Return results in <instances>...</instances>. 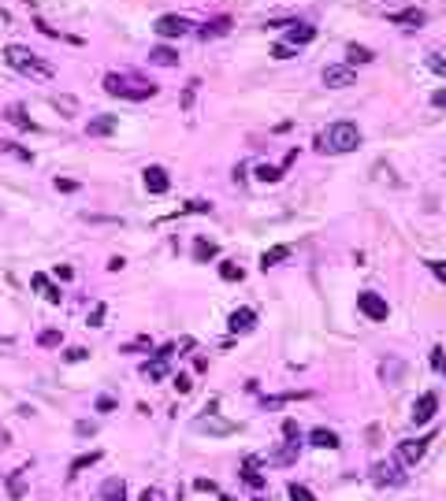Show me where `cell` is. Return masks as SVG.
Here are the masks:
<instances>
[{"label":"cell","instance_id":"1","mask_svg":"<svg viewBox=\"0 0 446 501\" xmlns=\"http://www.w3.org/2000/svg\"><path fill=\"white\" fill-rule=\"evenodd\" d=\"M357 145H361V126L350 123V119H339V123H331L328 130H320V134H317V149L328 152V156L353 152Z\"/></svg>","mask_w":446,"mask_h":501},{"label":"cell","instance_id":"2","mask_svg":"<svg viewBox=\"0 0 446 501\" xmlns=\"http://www.w3.org/2000/svg\"><path fill=\"white\" fill-rule=\"evenodd\" d=\"M4 63H8L12 71L26 74V79H41V82H49L52 74H56L49 60H41L38 52H30V49H23V45H8V49H4Z\"/></svg>","mask_w":446,"mask_h":501},{"label":"cell","instance_id":"3","mask_svg":"<svg viewBox=\"0 0 446 501\" xmlns=\"http://www.w3.org/2000/svg\"><path fill=\"white\" fill-rule=\"evenodd\" d=\"M104 93L123 97V101H153L160 93V85L157 82H130L123 74H104Z\"/></svg>","mask_w":446,"mask_h":501},{"label":"cell","instance_id":"4","mask_svg":"<svg viewBox=\"0 0 446 501\" xmlns=\"http://www.w3.org/2000/svg\"><path fill=\"white\" fill-rule=\"evenodd\" d=\"M193 19L190 15H179V12H168V15H160L157 23H153V34L160 38V41H179V38H186V34H193Z\"/></svg>","mask_w":446,"mask_h":501},{"label":"cell","instance_id":"5","mask_svg":"<svg viewBox=\"0 0 446 501\" xmlns=\"http://www.w3.org/2000/svg\"><path fill=\"white\" fill-rule=\"evenodd\" d=\"M357 312H361L365 320H372V323H387L390 320V304H387V297H379L376 290L357 293Z\"/></svg>","mask_w":446,"mask_h":501},{"label":"cell","instance_id":"6","mask_svg":"<svg viewBox=\"0 0 446 501\" xmlns=\"http://www.w3.org/2000/svg\"><path fill=\"white\" fill-rule=\"evenodd\" d=\"M193 431H201V434H234L238 431V423L234 420H223V416H216V405L212 409H205L198 420H193Z\"/></svg>","mask_w":446,"mask_h":501},{"label":"cell","instance_id":"7","mask_svg":"<svg viewBox=\"0 0 446 501\" xmlns=\"http://www.w3.org/2000/svg\"><path fill=\"white\" fill-rule=\"evenodd\" d=\"M320 79L328 90H346V85H357V67H350V63H328V67L320 71Z\"/></svg>","mask_w":446,"mask_h":501},{"label":"cell","instance_id":"8","mask_svg":"<svg viewBox=\"0 0 446 501\" xmlns=\"http://www.w3.org/2000/svg\"><path fill=\"white\" fill-rule=\"evenodd\" d=\"M428 442H431V434H424V438H406V442H398V464L401 468H413V464H420L424 461V453H428Z\"/></svg>","mask_w":446,"mask_h":501},{"label":"cell","instance_id":"9","mask_svg":"<svg viewBox=\"0 0 446 501\" xmlns=\"http://www.w3.org/2000/svg\"><path fill=\"white\" fill-rule=\"evenodd\" d=\"M372 483L376 486H401L406 483V472H401V464L398 461H379V464H372Z\"/></svg>","mask_w":446,"mask_h":501},{"label":"cell","instance_id":"10","mask_svg":"<svg viewBox=\"0 0 446 501\" xmlns=\"http://www.w3.org/2000/svg\"><path fill=\"white\" fill-rule=\"evenodd\" d=\"M231 26H234V19L231 15H212V19H205V23L193 30L201 41H216V38H227L231 34Z\"/></svg>","mask_w":446,"mask_h":501},{"label":"cell","instance_id":"11","mask_svg":"<svg viewBox=\"0 0 446 501\" xmlns=\"http://www.w3.org/2000/svg\"><path fill=\"white\" fill-rule=\"evenodd\" d=\"M312 41H317V26H312V23H298V19H294V23L287 26V38H282V45L305 49V45H312Z\"/></svg>","mask_w":446,"mask_h":501},{"label":"cell","instance_id":"12","mask_svg":"<svg viewBox=\"0 0 446 501\" xmlns=\"http://www.w3.org/2000/svg\"><path fill=\"white\" fill-rule=\"evenodd\" d=\"M141 182H145V190L157 193V197L171 190V175H168V167H160V163H149V167L141 171Z\"/></svg>","mask_w":446,"mask_h":501},{"label":"cell","instance_id":"13","mask_svg":"<svg viewBox=\"0 0 446 501\" xmlns=\"http://www.w3.org/2000/svg\"><path fill=\"white\" fill-rule=\"evenodd\" d=\"M435 412H439V394H431V390L413 401V423H417V427L431 423V420H435Z\"/></svg>","mask_w":446,"mask_h":501},{"label":"cell","instance_id":"14","mask_svg":"<svg viewBox=\"0 0 446 501\" xmlns=\"http://www.w3.org/2000/svg\"><path fill=\"white\" fill-rule=\"evenodd\" d=\"M387 23L390 26H406V30H420L428 23V15L420 12V8H401V12H387Z\"/></svg>","mask_w":446,"mask_h":501},{"label":"cell","instance_id":"15","mask_svg":"<svg viewBox=\"0 0 446 501\" xmlns=\"http://www.w3.org/2000/svg\"><path fill=\"white\" fill-rule=\"evenodd\" d=\"M257 327V312L253 309H234L231 315H227V331L231 334H249Z\"/></svg>","mask_w":446,"mask_h":501},{"label":"cell","instance_id":"16","mask_svg":"<svg viewBox=\"0 0 446 501\" xmlns=\"http://www.w3.org/2000/svg\"><path fill=\"white\" fill-rule=\"evenodd\" d=\"M30 286H34V290H38V293H41V297H45L49 304H60V301H63V290H60V286H52L45 271H34V275H30Z\"/></svg>","mask_w":446,"mask_h":501},{"label":"cell","instance_id":"17","mask_svg":"<svg viewBox=\"0 0 446 501\" xmlns=\"http://www.w3.org/2000/svg\"><path fill=\"white\" fill-rule=\"evenodd\" d=\"M168 364H171V356L153 353V361L141 364V379H149V383H160V379H168Z\"/></svg>","mask_w":446,"mask_h":501},{"label":"cell","instance_id":"18","mask_svg":"<svg viewBox=\"0 0 446 501\" xmlns=\"http://www.w3.org/2000/svg\"><path fill=\"white\" fill-rule=\"evenodd\" d=\"M116 126H119V115H93L90 123H86V134L90 138H108Z\"/></svg>","mask_w":446,"mask_h":501},{"label":"cell","instance_id":"19","mask_svg":"<svg viewBox=\"0 0 446 501\" xmlns=\"http://www.w3.org/2000/svg\"><path fill=\"white\" fill-rule=\"evenodd\" d=\"M149 63H157V67H179V49H175V45H157V49H149Z\"/></svg>","mask_w":446,"mask_h":501},{"label":"cell","instance_id":"20","mask_svg":"<svg viewBox=\"0 0 446 501\" xmlns=\"http://www.w3.org/2000/svg\"><path fill=\"white\" fill-rule=\"evenodd\" d=\"M97 501H127V483L123 479H104L101 483V494H97Z\"/></svg>","mask_w":446,"mask_h":501},{"label":"cell","instance_id":"21","mask_svg":"<svg viewBox=\"0 0 446 501\" xmlns=\"http://www.w3.org/2000/svg\"><path fill=\"white\" fill-rule=\"evenodd\" d=\"M216 256H220V245H216L212 238H198V242H193V264H209Z\"/></svg>","mask_w":446,"mask_h":501},{"label":"cell","instance_id":"22","mask_svg":"<svg viewBox=\"0 0 446 501\" xmlns=\"http://www.w3.org/2000/svg\"><path fill=\"white\" fill-rule=\"evenodd\" d=\"M4 119H8V123H12L15 130H38V123L26 115V108H23V104H12V108L4 112Z\"/></svg>","mask_w":446,"mask_h":501},{"label":"cell","instance_id":"23","mask_svg":"<svg viewBox=\"0 0 446 501\" xmlns=\"http://www.w3.org/2000/svg\"><path fill=\"white\" fill-rule=\"evenodd\" d=\"M309 445H317V450H339V434H335V431H328V427H317V431H312L309 434Z\"/></svg>","mask_w":446,"mask_h":501},{"label":"cell","instance_id":"24","mask_svg":"<svg viewBox=\"0 0 446 501\" xmlns=\"http://www.w3.org/2000/svg\"><path fill=\"white\" fill-rule=\"evenodd\" d=\"M372 60H376V52L368 45H357V41L346 45V63H350V67H357V63H372Z\"/></svg>","mask_w":446,"mask_h":501},{"label":"cell","instance_id":"25","mask_svg":"<svg viewBox=\"0 0 446 501\" xmlns=\"http://www.w3.org/2000/svg\"><path fill=\"white\" fill-rule=\"evenodd\" d=\"M290 256V245H271V249H264V253H260V268H276V264H282V260Z\"/></svg>","mask_w":446,"mask_h":501},{"label":"cell","instance_id":"26","mask_svg":"<svg viewBox=\"0 0 446 501\" xmlns=\"http://www.w3.org/2000/svg\"><path fill=\"white\" fill-rule=\"evenodd\" d=\"M97 461H101V450H90V453L74 457V461H71V472H67V479H74L79 472H86V468H93Z\"/></svg>","mask_w":446,"mask_h":501},{"label":"cell","instance_id":"27","mask_svg":"<svg viewBox=\"0 0 446 501\" xmlns=\"http://www.w3.org/2000/svg\"><path fill=\"white\" fill-rule=\"evenodd\" d=\"M26 472H30V468H15V472L8 475V494H12L15 501L26 494V483H23V479H26Z\"/></svg>","mask_w":446,"mask_h":501},{"label":"cell","instance_id":"28","mask_svg":"<svg viewBox=\"0 0 446 501\" xmlns=\"http://www.w3.org/2000/svg\"><path fill=\"white\" fill-rule=\"evenodd\" d=\"M242 479H246V486H253V490L264 486V475L257 472V461H253V457H246V464H242Z\"/></svg>","mask_w":446,"mask_h":501},{"label":"cell","instance_id":"29","mask_svg":"<svg viewBox=\"0 0 446 501\" xmlns=\"http://www.w3.org/2000/svg\"><path fill=\"white\" fill-rule=\"evenodd\" d=\"M220 279L223 282H242L246 279V268L234 264V260H220Z\"/></svg>","mask_w":446,"mask_h":501},{"label":"cell","instance_id":"30","mask_svg":"<svg viewBox=\"0 0 446 501\" xmlns=\"http://www.w3.org/2000/svg\"><path fill=\"white\" fill-rule=\"evenodd\" d=\"M198 90H201V79H190L186 90H182V97H179V108H182V112H190V108H193V101H198Z\"/></svg>","mask_w":446,"mask_h":501},{"label":"cell","instance_id":"31","mask_svg":"<svg viewBox=\"0 0 446 501\" xmlns=\"http://www.w3.org/2000/svg\"><path fill=\"white\" fill-rule=\"evenodd\" d=\"M38 345H41V350H56V345H63V331H56V327L41 331L38 334Z\"/></svg>","mask_w":446,"mask_h":501},{"label":"cell","instance_id":"32","mask_svg":"<svg viewBox=\"0 0 446 501\" xmlns=\"http://www.w3.org/2000/svg\"><path fill=\"white\" fill-rule=\"evenodd\" d=\"M379 375H383L390 386H398V379H401V361H383V364H379Z\"/></svg>","mask_w":446,"mask_h":501},{"label":"cell","instance_id":"33","mask_svg":"<svg viewBox=\"0 0 446 501\" xmlns=\"http://www.w3.org/2000/svg\"><path fill=\"white\" fill-rule=\"evenodd\" d=\"M209 212H212L209 201H186V204L179 208V215H209Z\"/></svg>","mask_w":446,"mask_h":501},{"label":"cell","instance_id":"34","mask_svg":"<svg viewBox=\"0 0 446 501\" xmlns=\"http://www.w3.org/2000/svg\"><path fill=\"white\" fill-rule=\"evenodd\" d=\"M0 152H12V156H19L23 163H34V152H30V149H19L15 141H0Z\"/></svg>","mask_w":446,"mask_h":501},{"label":"cell","instance_id":"35","mask_svg":"<svg viewBox=\"0 0 446 501\" xmlns=\"http://www.w3.org/2000/svg\"><path fill=\"white\" fill-rule=\"evenodd\" d=\"M257 179H260V182H279V179H282V167H276V163H260V167H257Z\"/></svg>","mask_w":446,"mask_h":501},{"label":"cell","instance_id":"36","mask_svg":"<svg viewBox=\"0 0 446 501\" xmlns=\"http://www.w3.org/2000/svg\"><path fill=\"white\" fill-rule=\"evenodd\" d=\"M287 494H290V501H317V494H312L309 486H301V483H290Z\"/></svg>","mask_w":446,"mask_h":501},{"label":"cell","instance_id":"37","mask_svg":"<svg viewBox=\"0 0 446 501\" xmlns=\"http://www.w3.org/2000/svg\"><path fill=\"white\" fill-rule=\"evenodd\" d=\"M104 315H108L104 301H97L93 309H90V315H86V323H90V327H104Z\"/></svg>","mask_w":446,"mask_h":501},{"label":"cell","instance_id":"38","mask_svg":"<svg viewBox=\"0 0 446 501\" xmlns=\"http://www.w3.org/2000/svg\"><path fill=\"white\" fill-rule=\"evenodd\" d=\"M428 361H431V368L439 375H446V350H443V345H435V350L428 353Z\"/></svg>","mask_w":446,"mask_h":501},{"label":"cell","instance_id":"39","mask_svg":"<svg viewBox=\"0 0 446 501\" xmlns=\"http://www.w3.org/2000/svg\"><path fill=\"white\" fill-rule=\"evenodd\" d=\"M282 438L294 442V445H301V431H298V423H294V420H282Z\"/></svg>","mask_w":446,"mask_h":501},{"label":"cell","instance_id":"40","mask_svg":"<svg viewBox=\"0 0 446 501\" xmlns=\"http://www.w3.org/2000/svg\"><path fill=\"white\" fill-rule=\"evenodd\" d=\"M424 63H428V71H435V74H446V60L439 56V52H428V56H424Z\"/></svg>","mask_w":446,"mask_h":501},{"label":"cell","instance_id":"41","mask_svg":"<svg viewBox=\"0 0 446 501\" xmlns=\"http://www.w3.org/2000/svg\"><path fill=\"white\" fill-rule=\"evenodd\" d=\"M86 356H90V350H86V345H71V350L63 353V361H67V364H79V361H86Z\"/></svg>","mask_w":446,"mask_h":501},{"label":"cell","instance_id":"42","mask_svg":"<svg viewBox=\"0 0 446 501\" xmlns=\"http://www.w3.org/2000/svg\"><path fill=\"white\" fill-rule=\"evenodd\" d=\"M271 56H276V60H294V56H298V49H290V45H282V41H279V45L271 49Z\"/></svg>","mask_w":446,"mask_h":501},{"label":"cell","instance_id":"43","mask_svg":"<svg viewBox=\"0 0 446 501\" xmlns=\"http://www.w3.org/2000/svg\"><path fill=\"white\" fill-rule=\"evenodd\" d=\"M171 383H175L179 394H190V390H193V383H190V375H186V372H179L175 379H171Z\"/></svg>","mask_w":446,"mask_h":501},{"label":"cell","instance_id":"44","mask_svg":"<svg viewBox=\"0 0 446 501\" xmlns=\"http://www.w3.org/2000/svg\"><path fill=\"white\" fill-rule=\"evenodd\" d=\"M428 271H431L439 282H446V264H443V260H428Z\"/></svg>","mask_w":446,"mask_h":501},{"label":"cell","instance_id":"45","mask_svg":"<svg viewBox=\"0 0 446 501\" xmlns=\"http://www.w3.org/2000/svg\"><path fill=\"white\" fill-rule=\"evenodd\" d=\"M52 275H56L60 282H71V279H74V268H67V264H56V271H52Z\"/></svg>","mask_w":446,"mask_h":501},{"label":"cell","instance_id":"46","mask_svg":"<svg viewBox=\"0 0 446 501\" xmlns=\"http://www.w3.org/2000/svg\"><path fill=\"white\" fill-rule=\"evenodd\" d=\"M138 501H164V494H160L157 486H145V490H141V498H138Z\"/></svg>","mask_w":446,"mask_h":501},{"label":"cell","instance_id":"47","mask_svg":"<svg viewBox=\"0 0 446 501\" xmlns=\"http://www.w3.org/2000/svg\"><path fill=\"white\" fill-rule=\"evenodd\" d=\"M56 190L60 193H74V190H79V182H74V179H56Z\"/></svg>","mask_w":446,"mask_h":501},{"label":"cell","instance_id":"48","mask_svg":"<svg viewBox=\"0 0 446 501\" xmlns=\"http://www.w3.org/2000/svg\"><path fill=\"white\" fill-rule=\"evenodd\" d=\"M112 409H116V397H108V394L97 397V412H112Z\"/></svg>","mask_w":446,"mask_h":501},{"label":"cell","instance_id":"49","mask_svg":"<svg viewBox=\"0 0 446 501\" xmlns=\"http://www.w3.org/2000/svg\"><path fill=\"white\" fill-rule=\"evenodd\" d=\"M138 350H149V338H138V342L123 345V353H138Z\"/></svg>","mask_w":446,"mask_h":501},{"label":"cell","instance_id":"50","mask_svg":"<svg viewBox=\"0 0 446 501\" xmlns=\"http://www.w3.org/2000/svg\"><path fill=\"white\" fill-rule=\"evenodd\" d=\"M431 104H435V108H446V85H443V90H435V93H431Z\"/></svg>","mask_w":446,"mask_h":501},{"label":"cell","instance_id":"51","mask_svg":"<svg viewBox=\"0 0 446 501\" xmlns=\"http://www.w3.org/2000/svg\"><path fill=\"white\" fill-rule=\"evenodd\" d=\"M123 268H127L123 256H112V260H108V271H123Z\"/></svg>","mask_w":446,"mask_h":501},{"label":"cell","instance_id":"52","mask_svg":"<svg viewBox=\"0 0 446 501\" xmlns=\"http://www.w3.org/2000/svg\"><path fill=\"white\" fill-rule=\"evenodd\" d=\"M193 486H198V490H216V483H212V479H198V483H193Z\"/></svg>","mask_w":446,"mask_h":501},{"label":"cell","instance_id":"53","mask_svg":"<svg viewBox=\"0 0 446 501\" xmlns=\"http://www.w3.org/2000/svg\"><path fill=\"white\" fill-rule=\"evenodd\" d=\"M220 501H234V498H220Z\"/></svg>","mask_w":446,"mask_h":501}]
</instances>
